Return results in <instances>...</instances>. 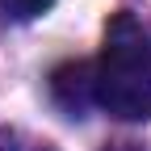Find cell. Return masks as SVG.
I'll use <instances>...</instances> for the list:
<instances>
[{
    "label": "cell",
    "instance_id": "cell-4",
    "mask_svg": "<svg viewBox=\"0 0 151 151\" xmlns=\"http://www.w3.org/2000/svg\"><path fill=\"white\" fill-rule=\"evenodd\" d=\"M0 151H50L46 143H34L25 134H17V130H0Z\"/></svg>",
    "mask_w": 151,
    "mask_h": 151
},
{
    "label": "cell",
    "instance_id": "cell-3",
    "mask_svg": "<svg viewBox=\"0 0 151 151\" xmlns=\"http://www.w3.org/2000/svg\"><path fill=\"white\" fill-rule=\"evenodd\" d=\"M55 0H0V13L13 17V21H34V17H42Z\"/></svg>",
    "mask_w": 151,
    "mask_h": 151
},
{
    "label": "cell",
    "instance_id": "cell-1",
    "mask_svg": "<svg viewBox=\"0 0 151 151\" xmlns=\"http://www.w3.org/2000/svg\"><path fill=\"white\" fill-rule=\"evenodd\" d=\"M92 80H97V105L109 109L113 118H151V34L130 13L109 17Z\"/></svg>",
    "mask_w": 151,
    "mask_h": 151
},
{
    "label": "cell",
    "instance_id": "cell-2",
    "mask_svg": "<svg viewBox=\"0 0 151 151\" xmlns=\"http://www.w3.org/2000/svg\"><path fill=\"white\" fill-rule=\"evenodd\" d=\"M50 92H55V101H59L67 113L80 118L84 105L97 101V80H92V67H88V63H63V67H55V76H50Z\"/></svg>",
    "mask_w": 151,
    "mask_h": 151
},
{
    "label": "cell",
    "instance_id": "cell-5",
    "mask_svg": "<svg viewBox=\"0 0 151 151\" xmlns=\"http://www.w3.org/2000/svg\"><path fill=\"white\" fill-rule=\"evenodd\" d=\"M105 151H139L134 143H113V147H105Z\"/></svg>",
    "mask_w": 151,
    "mask_h": 151
}]
</instances>
